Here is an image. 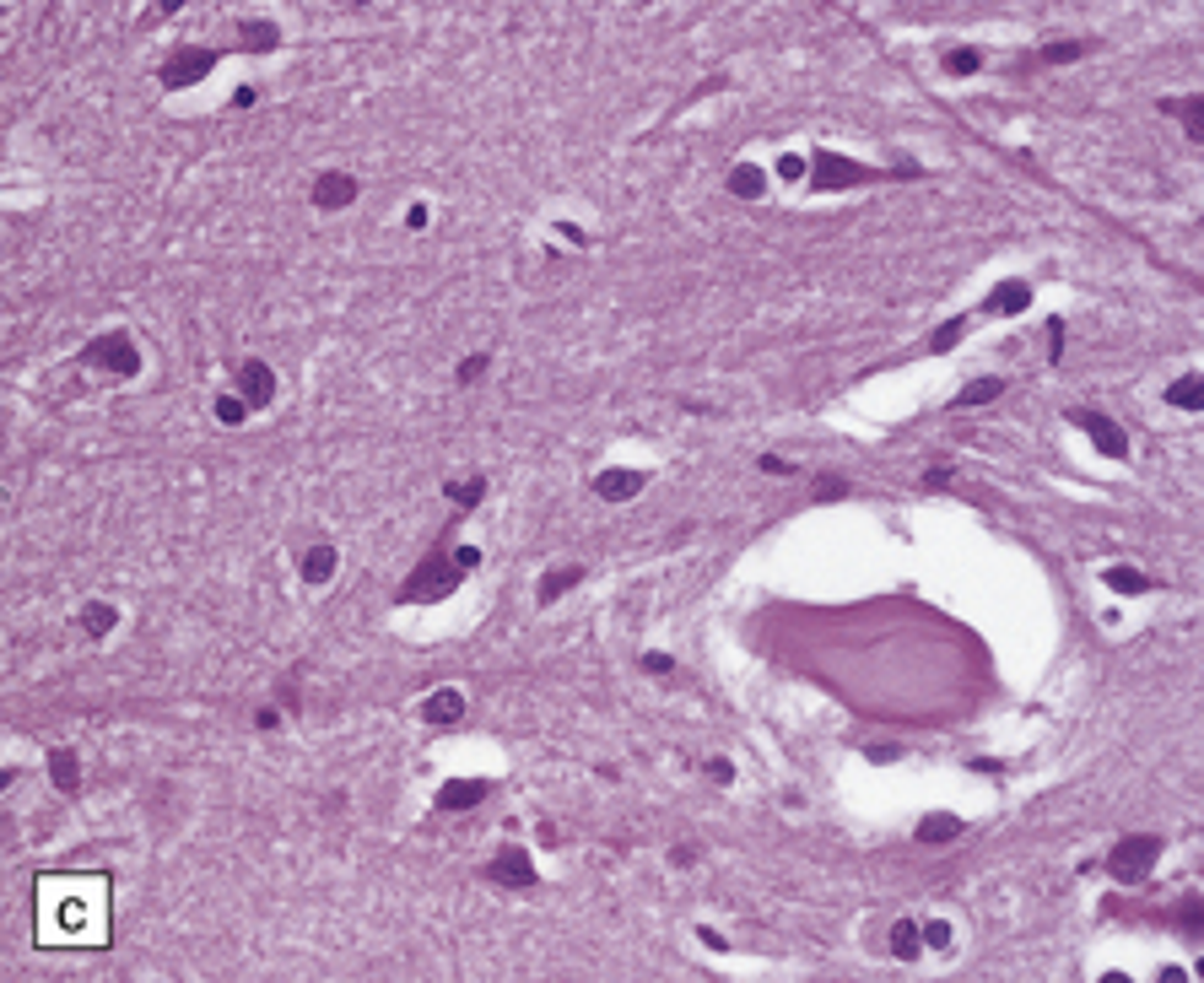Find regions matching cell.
I'll use <instances>...</instances> for the list:
<instances>
[{
	"label": "cell",
	"instance_id": "4fadbf2b",
	"mask_svg": "<svg viewBox=\"0 0 1204 983\" xmlns=\"http://www.w3.org/2000/svg\"><path fill=\"white\" fill-rule=\"evenodd\" d=\"M486 789H492L486 779H449L438 789V810H470V806L486 800Z\"/></svg>",
	"mask_w": 1204,
	"mask_h": 983
},
{
	"label": "cell",
	"instance_id": "8992f818",
	"mask_svg": "<svg viewBox=\"0 0 1204 983\" xmlns=\"http://www.w3.org/2000/svg\"><path fill=\"white\" fill-rule=\"evenodd\" d=\"M217 66H222V55H217V49H178V55L168 60L163 70H157V82H163L168 93H184V87L206 82V76H211Z\"/></svg>",
	"mask_w": 1204,
	"mask_h": 983
},
{
	"label": "cell",
	"instance_id": "ac0fdd59",
	"mask_svg": "<svg viewBox=\"0 0 1204 983\" xmlns=\"http://www.w3.org/2000/svg\"><path fill=\"white\" fill-rule=\"evenodd\" d=\"M918 843H951V837H961V816H951V810H929V816L918 821Z\"/></svg>",
	"mask_w": 1204,
	"mask_h": 983
},
{
	"label": "cell",
	"instance_id": "1f68e13d",
	"mask_svg": "<svg viewBox=\"0 0 1204 983\" xmlns=\"http://www.w3.org/2000/svg\"><path fill=\"white\" fill-rule=\"evenodd\" d=\"M486 362H492V357H486V352L465 357V362H459V368H454V379H459V384H476V379H481V373H486Z\"/></svg>",
	"mask_w": 1204,
	"mask_h": 983
},
{
	"label": "cell",
	"instance_id": "bcb514c9",
	"mask_svg": "<svg viewBox=\"0 0 1204 983\" xmlns=\"http://www.w3.org/2000/svg\"><path fill=\"white\" fill-rule=\"evenodd\" d=\"M1199 978H1204V962H1199Z\"/></svg>",
	"mask_w": 1204,
	"mask_h": 983
},
{
	"label": "cell",
	"instance_id": "3957f363",
	"mask_svg": "<svg viewBox=\"0 0 1204 983\" xmlns=\"http://www.w3.org/2000/svg\"><path fill=\"white\" fill-rule=\"evenodd\" d=\"M459 562H454V551H432V557L422 562V568H416L411 578H406V589H400V600L406 605H422V600H443V595H454V589H459Z\"/></svg>",
	"mask_w": 1204,
	"mask_h": 983
},
{
	"label": "cell",
	"instance_id": "9c48e42d",
	"mask_svg": "<svg viewBox=\"0 0 1204 983\" xmlns=\"http://www.w3.org/2000/svg\"><path fill=\"white\" fill-rule=\"evenodd\" d=\"M238 395H244L254 411H265L275 400V373L265 368V362H238Z\"/></svg>",
	"mask_w": 1204,
	"mask_h": 983
},
{
	"label": "cell",
	"instance_id": "9a60e30c",
	"mask_svg": "<svg viewBox=\"0 0 1204 983\" xmlns=\"http://www.w3.org/2000/svg\"><path fill=\"white\" fill-rule=\"evenodd\" d=\"M1166 406L1177 411H1204V373H1177L1172 384H1166Z\"/></svg>",
	"mask_w": 1204,
	"mask_h": 983
},
{
	"label": "cell",
	"instance_id": "d590c367",
	"mask_svg": "<svg viewBox=\"0 0 1204 983\" xmlns=\"http://www.w3.org/2000/svg\"><path fill=\"white\" fill-rule=\"evenodd\" d=\"M454 562H459V573H476V568H481V551H476V546H454Z\"/></svg>",
	"mask_w": 1204,
	"mask_h": 983
},
{
	"label": "cell",
	"instance_id": "f1b7e54d",
	"mask_svg": "<svg viewBox=\"0 0 1204 983\" xmlns=\"http://www.w3.org/2000/svg\"><path fill=\"white\" fill-rule=\"evenodd\" d=\"M983 66V55H978V49H967V43H961V49H951V55H945V70H951V76H972V70Z\"/></svg>",
	"mask_w": 1204,
	"mask_h": 983
},
{
	"label": "cell",
	"instance_id": "277c9868",
	"mask_svg": "<svg viewBox=\"0 0 1204 983\" xmlns=\"http://www.w3.org/2000/svg\"><path fill=\"white\" fill-rule=\"evenodd\" d=\"M1162 860V837L1150 833H1135V837H1118V848L1108 854V870L1112 881H1123V887H1135V881H1145L1150 864Z\"/></svg>",
	"mask_w": 1204,
	"mask_h": 983
},
{
	"label": "cell",
	"instance_id": "5b68a950",
	"mask_svg": "<svg viewBox=\"0 0 1204 983\" xmlns=\"http://www.w3.org/2000/svg\"><path fill=\"white\" fill-rule=\"evenodd\" d=\"M82 362H92V368H103V373H119V379H136L141 373V352H136V341H130L124 330H103L97 341H87Z\"/></svg>",
	"mask_w": 1204,
	"mask_h": 983
},
{
	"label": "cell",
	"instance_id": "ffe728a7",
	"mask_svg": "<svg viewBox=\"0 0 1204 983\" xmlns=\"http://www.w3.org/2000/svg\"><path fill=\"white\" fill-rule=\"evenodd\" d=\"M729 190H735L740 200H762V195H767V173L756 163H735V168H729Z\"/></svg>",
	"mask_w": 1204,
	"mask_h": 983
},
{
	"label": "cell",
	"instance_id": "4dcf8cb0",
	"mask_svg": "<svg viewBox=\"0 0 1204 983\" xmlns=\"http://www.w3.org/2000/svg\"><path fill=\"white\" fill-rule=\"evenodd\" d=\"M961 335H967V319H951V325H940V330L929 335V352H951Z\"/></svg>",
	"mask_w": 1204,
	"mask_h": 983
},
{
	"label": "cell",
	"instance_id": "74e56055",
	"mask_svg": "<svg viewBox=\"0 0 1204 983\" xmlns=\"http://www.w3.org/2000/svg\"><path fill=\"white\" fill-rule=\"evenodd\" d=\"M643 670H648V676H670L675 659H670V654H643Z\"/></svg>",
	"mask_w": 1204,
	"mask_h": 983
},
{
	"label": "cell",
	"instance_id": "e0dca14e",
	"mask_svg": "<svg viewBox=\"0 0 1204 983\" xmlns=\"http://www.w3.org/2000/svg\"><path fill=\"white\" fill-rule=\"evenodd\" d=\"M335 562H341V551L329 546V541H319V546H308V551H302V578H308V584H329Z\"/></svg>",
	"mask_w": 1204,
	"mask_h": 983
},
{
	"label": "cell",
	"instance_id": "52a82bcc",
	"mask_svg": "<svg viewBox=\"0 0 1204 983\" xmlns=\"http://www.w3.org/2000/svg\"><path fill=\"white\" fill-rule=\"evenodd\" d=\"M1069 422H1075L1086 438H1091L1096 454H1108V460H1123V454H1129V438H1123V427L1112 422V416H1102V411H1075V406H1069Z\"/></svg>",
	"mask_w": 1204,
	"mask_h": 983
},
{
	"label": "cell",
	"instance_id": "603a6c76",
	"mask_svg": "<svg viewBox=\"0 0 1204 983\" xmlns=\"http://www.w3.org/2000/svg\"><path fill=\"white\" fill-rule=\"evenodd\" d=\"M578 578H584V568H551V573L540 578V589H535V605H551L557 595H567Z\"/></svg>",
	"mask_w": 1204,
	"mask_h": 983
},
{
	"label": "cell",
	"instance_id": "7bdbcfd3",
	"mask_svg": "<svg viewBox=\"0 0 1204 983\" xmlns=\"http://www.w3.org/2000/svg\"><path fill=\"white\" fill-rule=\"evenodd\" d=\"M697 941L708 945V951H724V935H719V929H697Z\"/></svg>",
	"mask_w": 1204,
	"mask_h": 983
},
{
	"label": "cell",
	"instance_id": "7a4b0ae2",
	"mask_svg": "<svg viewBox=\"0 0 1204 983\" xmlns=\"http://www.w3.org/2000/svg\"><path fill=\"white\" fill-rule=\"evenodd\" d=\"M897 178H913L918 168H891ZM886 168H864V163H853V157H843V151H832V146H816V157H810V190H822V195H832V190H853V184H876V178H891Z\"/></svg>",
	"mask_w": 1204,
	"mask_h": 983
},
{
	"label": "cell",
	"instance_id": "8fae6325",
	"mask_svg": "<svg viewBox=\"0 0 1204 983\" xmlns=\"http://www.w3.org/2000/svg\"><path fill=\"white\" fill-rule=\"evenodd\" d=\"M643 487H648V470H600V476H594V492H600L605 503H627V497H638Z\"/></svg>",
	"mask_w": 1204,
	"mask_h": 983
},
{
	"label": "cell",
	"instance_id": "44dd1931",
	"mask_svg": "<svg viewBox=\"0 0 1204 983\" xmlns=\"http://www.w3.org/2000/svg\"><path fill=\"white\" fill-rule=\"evenodd\" d=\"M238 43H244L249 55H265V49H275V43H281V28H275V22H254V16H249L244 28H238Z\"/></svg>",
	"mask_w": 1204,
	"mask_h": 983
},
{
	"label": "cell",
	"instance_id": "8d00e7d4",
	"mask_svg": "<svg viewBox=\"0 0 1204 983\" xmlns=\"http://www.w3.org/2000/svg\"><path fill=\"white\" fill-rule=\"evenodd\" d=\"M1183 929H1189V935H1199V929H1204V908H1199V902H1183Z\"/></svg>",
	"mask_w": 1204,
	"mask_h": 983
},
{
	"label": "cell",
	"instance_id": "5bb4252c",
	"mask_svg": "<svg viewBox=\"0 0 1204 983\" xmlns=\"http://www.w3.org/2000/svg\"><path fill=\"white\" fill-rule=\"evenodd\" d=\"M1162 114L1183 120V136L1204 146V97H1162Z\"/></svg>",
	"mask_w": 1204,
	"mask_h": 983
},
{
	"label": "cell",
	"instance_id": "60d3db41",
	"mask_svg": "<svg viewBox=\"0 0 1204 983\" xmlns=\"http://www.w3.org/2000/svg\"><path fill=\"white\" fill-rule=\"evenodd\" d=\"M756 465H762L767 476H789V470H794L789 460H772V454H762V460H756Z\"/></svg>",
	"mask_w": 1204,
	"mask_h": 983
},
{
	"label": "cell",
	"instance_id": "484cf974",
	"mask_svg": "<svg viewBox=\"0 0 1204 983\" xmlns=\"http://www.w3.org/2000/svg\"><path fill=\"white\" fill-rule=\"evenodd\" d=\"M1005 395V379H972L967 389H961L956 400H951V406L956 411H967V406H988V400H999Z\"/></svg>",
	"mask_w": 1204,
	"mask_h": 983
},
{
	"label": "cell",
	"instance_id": "836d02e7",
	"mask_svg": "<svg viewBox=\"0 0 1204 983\" xmlns=\"http://www.w3.org/2000/svg\"><path fill=\"white\" fill-rule=\"evenodd\" d=\"M778 178H789V184H794V178H810V163L789 151V157H778Z\"/></svg>",
	"mask_w": 1204,
	"mask_h": 983
},
{
	"label": "cell",
	"instance_id": "d6986e66",
	"mask_svg": "<svg viewBox=\"0 0 1204 983\" xmlns=\"http://www.w3.org/2000/svg\"><path fill=\"white\" fill-rule=\"evenodd\" d=\"M49 779H55L60 794H70L76 784H82V762H76L70 746H55V752H49Z\"/></svg>",
	"mask_w": 1204,
	"mask_h": 983
},
{
	"label": "cell",
	"instance_id": "ee69618b",
	"mask_svg": "<svg viewBox=\"0 0 1204 983\" xmlns=\"http://www.w3.org/2000/svg\"><path fill=\"white\" fill-rule=\"evenodd\" d=\"M233 109H254V87H238V93H233Z\"/></svg>",
	"mask_w": 1204,
	"mask_h": 983
},
{
	"label": "cell",
	"instance_id": "f546056e",
	"mask_svg": "<svg viewBox=\"0 0 1204 983\" xmlns=\"http://www.w3.org/2000/svg\"><path fill=\"white\" fill-rule=\"evenodd\" d=\"M1081 55H1086V43L1075 39V43H1048L1037 60H1042V66H1069V60H1081Z\"/></svg>",
	"mask_w": 1204,
	"mask_h": 983
},
{
	"label": "cell",
	"instance_id": "ab89813d",
	"mask_svg": "<svg viewBox=\"0 0 1204 983\" xmlns=\"http://www.w3.org/2000/svg\"><path fill=\"white\" fill-rule=\"evenodd\" d=\"M557 232H562V238H567V244H578V249L589 244V232H584V227H573V222H557Z\"/></svg>",
	"mask_w": 1204,
	"mask_h": 983
},
{
	"label": "cell",
	"instance_id": "b9f144b4",
	"mask_svg": "<svg viewBox=\"0 0 1204 983\" xmlns=\"http://www.w3.org/2000/svg\"><path fill=\"white\" fill-rule=\"evenodd\" d=\"M945 481H951V470H940V465H934V470H924V487H929V492H940Z\"/></svg>",
	"mask_w": 1204,
	"mask_h": 983
},
{
	"label": "cell",
	"instance_id": "f6af8a7d",
	"mask_svg": "<svg viewBox=\"0 0 1204 983\" xmlns=\"http://www.w3.org/2000/svg\"><path fill=\"white\" fill-rule=\"evenodd\" d=\"M406 227H427V205H411V211H406Z\"/></svg>",
	"mask_w": 1204,
	"mask_h": 983
},
{
	"label": "cell",
	"instance_id": "d6a6232c",
	"mask_svg": "<svg viewBox=\"0 0 1204 983\" xmlns=\"http://www.w3.org/2000/svg\"><path fill=\"white\" fill-rule=\"evenodd\" d=\"M924 945L945 951V945H951V924H945V918H929V924H924Z\"/></svg>",
	"mask_w": 1204,
	"mask_h": 983
},
{
	"label": "cell",
	"instance_id": "4316f807",
	"mask_svg": "<svg viewBox=\"0 0 1204 983\" xmlns=\"http://www.w3.org/2000/svg\"><path fill=\"white\" fill-rule=\"evenodd\" d=\"M443 492H449V503H454V508H476L481 497H486V476H470V481H449V487H443Z\"/></svg>",
	"mask_w": 1204,
	"mask_h": 983
},
{
	"label": "cell",
	"instance_id": "83f0119b",
	"mask_svg": "<svg viewBox=\"0 0 1204 983\" xmlns=\"http://www.w3.org/2000/svg\"><path fill=\"white\" fill-rule=\"evenodd\" d=\"M217 422L222 427H244L249 422V400L244 395H217Z\"/></svg>",
	"mask_w": 1204,
	"mask_h": 983
},
{
	"label": "cell",
	"instance_id": "7c38bea8",
	"mask_svg": "<svg viewBox=\"0 0 1204 983\" xmlns=\"http://www.w3.org/2000/svg\"><path fill=\"white\" fill-rule=\"evenodd\" d=\"M1032 308V281H999L994 292H988V303H983V314H1027Z\"/></svg>",
	"mask_w": 1204,
	"mask_h": 983
},
{
	"label": "cell",
	"instance_id": "30bf717a",
	"mask_svg": "<svg viewBox=\"0 0 1204 983\" xmlns=\"http://www.w3.org/2000/svg\"><path fill=\"white\" fill-rule=\"evenodd\" d=\"M356 195H362V184H356L352 173H319V184H314V205H319V211H346Z\"/></svg>",
	"mask_w": 1204,
	"mask_h": 983
},
{
	"label": "cell",
	"instance_id": "2e32d148",
	"mask_svg": "<svg viewBox=\"0 0 1204 983\" xmlns=\"http://www.w3.org/2000/svg\"><path fill=\"white\" fill-rule=\"evenodd\" d=\"M459 713H465V692H454V686H443V692H432L422 703V719L427 724H454Z\"/></svg>",
	"mask_w": 1204,
	"mask_h": 983
},
{
	"label": "cell",
	"instance_id": "6da1fadb",
	"mask_svg": "<svg viewBox=\"0 0 1204 983\" xmlns=\"http://www.w3.org/2000/svg\"><path fill=\"white\" fill-rule=\"evenodd\" d=\"M109 941V881L103 875H49L39 881V945Z\"/></svg>",
	"mask_w": 1204,
	"mask_h": 983
},
{
	"label": "cell",
	"instance_id": "d4e9b609",
	"mask_svg": "<svg viewBox=\"0 0 1204 983\" xmlns=\"http://www.w3.org/2000/svg\"><path fill=\"white\" fill-rule=\"evenodd\" d=\"M891 951L903 956V962H913V956L924 951V924H918V918H903V924L891 929Z\"/></svg>",
	"mask_w": 1204,
	"mask_h": 983
},
{
	"label": "cell",
	"instance_id": "cb8c5ba5",
	"mask_svg": "<svg viewBox=\"0 0 1204 983\" xmlns=\"http://www.w3.org/2000/svg\"><path fill=\"white\" fill-rule=\"evenodd\" d=\"M114 622H119V611H114L109 600H87V605H82V627H87V638H109V632H114Z\"/></svg>",
	"mask_w": 1204,
	"mask_h": 983
},
{
	"label": "cell",
	"instance_id": "e575fe53",
	"mask_svg": "<svg viewBox=\"0 0 1204 983\" xmlns=\"http://www.w3.org/2000/svg\"><path fill=\"white\" fill-rule=\"evenodd\" d=\"M1048 357H1064V319H1048Z\"/></svg>",
	"mask_w": 1204,
	"mask_h": 983
},
{
	"label": "cell",
	"instance_id": "f35d334b",
	"mask_svg": "<svg viewBox=\"0 0 1204 983\" xmlns=\"http://www.w3.org/2000/svg\"><path fill=\"white\" fill-rule=\"evenodd\" d=\"M708 779H713V784H729V779H735V767H729L724 757H713V762H708Z\"/></svg>",
	"mask_w": 1204,
	"mask_h": 983
},
{
	"label": "cell",
	"instance_id": "ba28073f",
	"mask_svg": "<svg viewBox=\"0 0 1204 983\" xmlns=\"http://www.w3.org/2000/svg\"><path fill=\"white\" fill-rule=\"evenodd\" d=\"M486 881H497V887H519V891H530L535 887V864H530V854H524V848H513V843H503L492 854V860H486Z\"/></svg>",
	"mask_w": 1204,
	"mask_h": 983
},
{
	"label": "cell",
	"instance_id": "7402d4cb",
	"mask_svg": "<svg viewBox=\"0 0 1204 983\" xmlns=\"http://www.w3.org/2000/svg\"><path fill=\"white\" fill-rule=\"evenodd\" d=\"M1102 584L1112 589V595H1145L1150 589V578L1139 573V568H1129V562H1112L1108 573H1102Z\"/></svg>",
	"mask_w": 1204,
	"mask_h": 983
}]
</instances>
